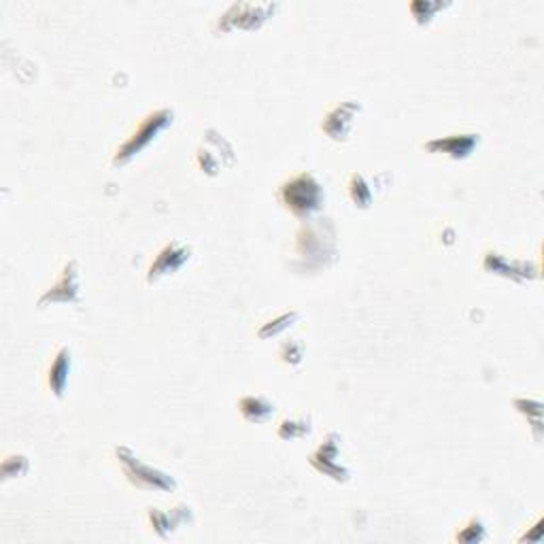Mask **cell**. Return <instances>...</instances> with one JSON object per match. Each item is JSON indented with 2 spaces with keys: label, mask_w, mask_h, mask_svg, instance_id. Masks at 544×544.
<instances>
[{
  "label": "cell",
  "mask_w": 544,
  "mask_h": 544,
  "mask_svg": "<svg viewBox=\"0 0 544 544\" xmlns=\"http://www.w3.org/2000/svg\"><path fill=\"white\" fill-rule=\"evenodd\" d=\"M336 232L330 224L309 221L296 232L293 255L298 258V270H321L336 260Z\"/></svg>",
  "instance_id": "1"
},
{
  "label": "cell",
  "mask_w": 544,
  "mask_h": 544,
  "mask_svg": "<svg viewBox=\"0 0 544 544\" xmlns=\"http://www.w3.org/2000/svg\"><path fill=\"white\" fill-rule=\"evenodd\" d=\"M175 121V111L173 109H158L153 113H149L138 121L135 130L128 135V138L121 145L115 149L113 153V164L115 166H126L128 162L136 158L143 149H147L152 143L158 138L162 132L169 130Z\"/></svg>",
  "instance_id": "2"
},
{
  "label": "cell",
  "mask_w": 544,
  "mask_h": 544,
  "mask_svg": "<svg viewBox=\"0 0 544 544\" xmlns=\"http://www.w3.org/2000/svg\"><path fill=\"white\" fill-rule=\"evenodd\" d=\"M279 200L296 218H310L324 204L326 190L315 175L298 173L279 187Z\"/></svg>",
  "instance_id": "3"
},
{
  "label": "cell",
  "mask_w": 544,
  "mask_h": 544,
  "mask_svg": "<svg viewBox=\"0 0 544 544\" xmlns=\"http://www.w3.org/2000/svg\"><path fill=\"white\" fill-rule=\"evenodd\" d=\"M115 455H118L126 479L130 481L135 487H138V490H147V491H175L177 490V481L173 479V476L166 474L164 470L153 468V466L141 462L130 447H118L115 449Z\"/></svg>",
  "instance_id": "4"
},
{
  "label": "cell",
  "mask_w": 544,
  "mask_h": 544,
  "mask_svg": "<svg viewBox=\"0 0 544 544\" xmlns=\"http://www.w3.org/2000/svg\"><path fill=\"white\" fill-rule=\"evenodd\" d=\"M338 457H341V436L336 432H330L321 441V445L310 453L309 462L324 476H330V479L338 482H347L351 479V468L347 464H342Z\"/></svg>",
  "instance_id": "5"
},
{
  "label": "cell",
  "mask_w": 544,
  "mask_h": 544,
  "mask_svg": "<svg viewBox=\"0 0 544 544\" xmlns=\"http://www.w3.org/2000/svg\"><path fill=\"white\" fill-rule=\"evenodd\" d=\"M81 300V275L79 262L69 260L60 270L58 279L49 290L38 298V307L47 304H77Z\"/></svg>",
  "instance_id": "6"
},
{
  "label": "cell",
  "mask_w": 544,
  "mask_h": 544,
  "mask_svg": "<svg viewBox=\"0 0 544 544\" xmlns=\"http://www.w3.org/2000/svg\"><path fill=\"white\" fill-rule=\"evenodd\" d=\"M279 7V4H255V3H247V4H232L230 9H227V13H224L218 21L219 30H235V28H243V30H253V28H260L264 24L266 20L270 18L272 13H275V9Z\"/></svg>",
  "instance_id": "7"
},
{
  "label": "cell",
  "mask_w": 544,
  "mask_h": 544,
  "mask_svg": "<svg viewBox=\"0 0 544 544\" xmlns=\"http://www.w3.org/2000/svg\"><path fill=\"white\" fill-rule=\"evenodd\" d=\"M190 260H192V247L187 245V243L181 241L169 243V245L160 249L152 266L147 268V283L152 285V283H158L160 279H164V276L175 275V272H179L183 266L190 262Z\"/></svg>",
  "instance_id": "8"
},
{
  "label": "cell",
  "mask_w": 544,
  "mask_h": 544,
  "mask_svg": "<svg viewBox=\"0 0 544 544\" xmlns=\"http://www.w3.org/2000/svg\"><path fill=\"white\" fill-rule=\"evenodd\" d=\"M359 111H362V104L355 103V100L334 104V107L327 109V113L324 115L321 130H324L332 141H347V136L351 135L353 121L358 118Z\"/></svg>",
  "instance_id": "9"
},
{
  "label": "cell",
  "mask_w": 544,
  "mask_h": 544,
  "mask_svg": "<svg viewBox=\"0 0 544 544\" xmlns=\"http://www.w3.org/2000/svg\"><path fill=\"white\" fill-rule=\"evenodd\" d=\"M70 366H73V353H70L69 345H62L55 351L54 359L47 366L45 372V387L54 398L62 400L66 385H69Z\"/></svg>",
  "instance_id": "10"
},
{
  "label": "cell",
  "mask_w": 544,
  "mask_h": 544,
  "mask_svg": "<svg viewBox=\"0 0 544 544\" xmlns=\"http://www.w3.org/2000/svg\"><path fill=\"white\" fill-rule=\"evenodd\" d=\"M192 521V508L185 504H177L173 508H149V523L160 538H169L170 532H175L177 527L190 523Z\"/></svg>",
  "instance_id": "11"
},
{
  "label": "cell",
  "mask_w": 544,
  "mask_h": 544,
  "mask_svg": "<svg viewBox=\"0 0 544 544\" xmlns=\"http://www.w3.org/2000/svg\"><path fill=\"white\" fill-rule=\"evenodd\" d=\"M479 141H481L479 135H451V136L434 138V141H427L424 147L432 153H445L453 160H462L468 158V155L474 152Z\"/></svg>",
  "instance_id": "12"
},
{
  "label": "cell",
  "mask_w": 544,
  "mask_h": 544,
  "mask_svg": "<svg viewBox=\"0 0 544 544\" xmlns=\"http://www.w3.org/2000/svg\"><path fill=\"white\" fill-rule=\"evenodd\" d=\"M207 135H209L207 143H204V145L200 147L196 153V162H198V169L202 170V173H207L209 177H215L221 169H224V166H227L224 162V155H227L230 160H235V153H219V145L226 141V138L219 136L215 130L207 132Z\"/></svg>",
  "instance_id": "13"
},
{
  "label": "cell",
  "mask_w": 544,
  "mask_h": 544,
  "mask_svg": "<svg viewBox=\"0 0 544 544\" xmlns=\"http://www.w3.org/2000/svg\"><path fill=\"white\" fill-rule=\"evenodd\" d=\"M238 408L249 424H264L275 413V402L266 398L264 393H249V396L238 400Z\"/></svg>",
  "instance_id": "14"
},
{
  "label": "cell",
  "mask_w": 544,
  "mask_h": 544,
  "mask_svg": "<svg viewBox=\"0 0 544 544\" xmlns=\"http://www.w3.org/2000/svg\"><path fill=\"white\" fill-rule=\"evenodd\" d=\"M313 432V415L310 413H293L287 415L276 425V436L281 441H300Z\"/></svg>",
  "instance_id": "15"
},
{
  "label": "cell",
  "mask_w": 544,
  "mask_h": 544,
  "mask_svg": "<svg viewBox=\"0 0 544 544\" xmlns=\"http://www.w3.org/2000/svg\"><path fill=\"white\" fill-rule=\"evenodd\" d=\"M347 192L351 202L359 209H368L372 207V202H375V190H372V183L364 173H353L349 177Z\"/></svg>",
  "instance_id": "16"
},
{
  "label": "cell",
  "mask_w": 544,
  "mask_h": 544,
  "mask_svg": "<svg viewBox=\"0 0 544 544\" xmlns=\"http://www.w3.org/2000/svg\"><path fill=\"white\" fill-rule=\"evenodd\" d=\"M300 317H302V315H300V310H293V309L292 310H281L276 317H270L268 321H264V324L258 327V336L262 338V341H266V338L279 336L285 330H290L293 324H298Z\"/></svg>",
  "instance_id": "17"
},
{
  "label": "cell",
  "mask_w": 544,
  "mask_h": 544,
  "mask_svg": "<svg viewBox=\"0 0 544 544\" xmlns=\"http://www.w3.org/2000/svg\"><path fill=\"white\" fill-rule=\"evenodd\" d=\"M445 7H451V3H441V0H425L424 3V0H417V3L410 4V13H413V18L419 26H425L434 20L438 11Z\"/></svg>",
  "instance_id": "18"
},
{
  "label": "cell",
  "mask_w": 544,
  "mask_h": 544,
  "mask_svg": "<svg viewBox=\"0 0 544 544\" xmlns=\"http://www.w3.org/2000/svg\"><path fill=\"white\" fill-rule=\"evenodd\" d=\"M279 359L287 366H298L304 359V342L298 338H287L279 345Z\"/></svg>",
  "instance_id": "19"
},
{
  "label": "cell",
  "mask_w": 544,
  "mask_h": 544,
  "mask_svg": "<svg viewBox=\"0 0 544 544\" xmlns=\"http://www.w3.org/2000/svg\"><path fill=\"white\" fill-rule=\"evenodd\" d=\"M487 538L485 532V523H482L481 517H472L468 523H466L462 530L457 532V536H455V540L459 542H481Z\"/></svg>",
  "instance_id": "20"
}]
</instances>
